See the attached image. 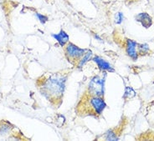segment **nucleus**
Here are the masks:
<instances>
[{"instance_id": "obj_2", "label": "nucleus", "mask_w": 154, "mask_h": 141, "mask_svg": "<svg viewBox=\"0 0 154 141\" xmlns=\"http://www.w3.org/2000/svg\"><path fill=\"white\" fill-rule=\"evenodd\" d=\"M106 76V73L105 72L102 77L96 75L91 80L88 86V92L90 95L103 97L105 94Z\"/></svg>"}, {"instance_id": "obj_3", "label": "nucleus", "mask_w": 154, "mask_h": 141, "mask_svg": "<svg viewBox=\"0 0 154 141\" xmlns=\"http://www.w3.org/2000/svg\"><path fill=\"white\" fill-rule=\"evenodd\" d=\"M86 50H83L79 48L78 46L75 45L72 43H69L66 45V55L69 62L76 63V61L79 62L81 60V58L83 57Z\"/></svg>"}, {"instance_id": "obj_16", "label": "nucleus", "mask_w": 154, "mask_h": 141, "mask_svg": "<svg viewBox=\"0 0 154 141\" xmlns=\"http://www.w3.org/2000/svg\"><path fill=\"white\" fill-rule=\"evenodd\" d=\"M95 38H96V39H98V40H99V41H100V42H102V39L99 38V36H97V35H95Z\"/></svg>"}, {"instance_id": "obj_8", "label": "nucleus", "mask_w": 154, "mask_h": 141, "mask_svg": "<svg viewBox=\"0 0 154 141\" xmlns=\"http://www.w3.org/2000/svg\"><path fill=\"white\" fill-rule=\"evenodd\" d=\"M52 37L57 40L60 46H65L67 44V43L69 42V35L66 34L64 30H60L59 34H53Z\"/></svg>"}, {"instance_id": "obj_9", "label": "nucleus", "mask_w": 154, "mask_h": 141, "mask_svg": "<svg viewBox=\"0 0 154 141\" xmlns=\"http://www.w3.org/2000/svg\"><path fill=\"white\" fill-rule=\"evenodd\" d=\"M91 56H92V51L89 50H86V52H85V54L83 55V57L81 58V60L78 62V64H77V68L80 69H82V67L85 64V63L88 62L89 60L91 59Z\"/></svg>"}, {"instance_id": "obj_1", "label": "nucleus", "mask_w": 154, "mask_h": 141, "mask_svg": "<svg viewBox=\"0 0 154 141\" xmlns=\"http://www.w3.org/2000/svg\"><path fill=\"white\" fill-rule=\"evenodd\" d=\"M66 80V76L60 74L51 75L44 82L40 91L43 95L45 96L51 102H54V100L58 101V99H61L63 97Z\"/></svg>"}, {"instance_id": "obj_14", "label": "nucleus", "mask_w": 154, "mask_h": 141, "mask_svg": "<svg viewBox=\"0 0 154 141\" xmlns=\"http://www.w3.org/2000/svg\"><path fill=\"white\" fill-rule=\"evenodd\" d=\"M10 131V127L7 124H3L0 127V135L1 136H4Z\"/></svg>"}, {"instance_id": "obj_7", "label": "nucleus", "mask_w": 154, "mask_h": 141, "mask_svg": "<svg viewBox=\"0 0 154 141\" xmlns=\"http://www.w3.org/2000/svg\"><path fill=\"white\" fill-rule=\"evenodd\" d=\"M136 20L140 23H142V25L146 28H148L152 24V18L146 13H141L137 14L136 16Z\"/></svg>"}, {"instance_id": "obj_10", "label": "nucleus", "mask_w": 154, "mask_h": 141, "mask_svg": "<svg viewBox=\"0 0 154 141\" xmlns=\"http://www.w3.org/2000/svg\"><path fill=\"white\" fill-rule=\"evenodd\" d=\"M136 96V92L131 87H126L124 93L123 99H131Z\"/></svg>"}, {"instance_id": "obj_15", "label": "nucleus", "mask_w": 154, "mask_h": 141, "mask_svg": "<svg viewBox=\"0 0 154 141\" xmlns=\"http://www.w3.org/2000/svg\"><path fill=\"white\" fill-rule=\"evenodd\" d=\"M35 16H36V18L39 20V22L42 23V24H45V23L48 21V17L43 15V14H38V13L35 14Z\"/></svg>"}, {"instance_id": "obj_13", "label": "nucleus", "mask_w": 154, "mask_h": 141, "mask_svg": "<svg viewBox=\"0 0 154 141\" xmlns=\"http://www.w3.org/2000/svg\"><path fill=\"white\" fill-rule=\"evenodd\" d=\"M124 20V15L122 13L118 12L117 14H116L115 15V23L116 24H121L123 22Z\"/></svg>"}, {"instance_id": "obj_6", "label": "nucleus", "mask_w": 154, "mask_h": 141, "mask_svg": "<svg viewBox=\"0 0 154 141\" xmlns=\"http://www.w3.org/2000/svg\"><path fill=\"white\" fill-rule=\"evenodd\" d=\"M93 61L96 63L97 66H98V68L102 72H106V71H108V72H114L115 71L114 69L112 68L111 64L108 62L104 60L102 58L99 57V56H96V57L93 58Z\"/></svg>"}, {"instance_id": "obj_4", "label": "nucleus", "mask_w": 154, "mask_h": 141, "mask_svg": "<svg viewBox=\"0 0 154 141\" xmlns=\"http://www.w3.org/2000/svg\"><path fill=\"white\" fill-rule=\"evenodd\" d=\"M88 104L90 107L91 108V112H94L95 115H100L105 108L106 107V104L105 102L102 97L100 96H92L91 95L88 100Z\"/></svg>"}, {"instance_id": "obj_5", "label": "nucleus", "mask_w": 154, "mask_h": 141, "mask_svg": "<svg viewBox=\"0 0 154 141\" xmlns=\"http://www.w3.org/2000/svg\"><path fill=\"white\" fill-rule=\"evenodd\" d=\"M137 47L138 44L135 42L131 39L127 40V53L130 58H131L133 60L137 59L138 58V53H137Z\"/></svg>"}, {"instance_id": "obj_12", "label": "nucleus", "mask_w": 154, "mask_h": 141, "mask_svg": "<svg viewBox=\"0 0 154 141\" xmlns=\"http://www.w3.org/2000/svg\"><path fill=\"white\" fill-rule=\"evenodd\" d=\"M137 50L140 53L142 54H146V53L149 52V46L146 44H138L137 47Z\"/></svg>"}, {"instance_id": "obj_11", "label": "nucleus", "mask_w": 154, "mask_h": 141, "mask_svg": "<svg viewBox=\"0 0 154 141\" xmlns=\"http://www.w3.org/2000/svg\"><path fill=\"white\" fill-rule=\"evenodd\" d=\"M105 139L109 141H116L118 140V138L116 135V134L112 130H107L105 134Z\"/></svg>"}]
</instances>
